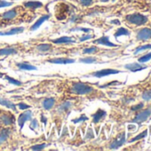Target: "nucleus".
Masks as SVG:
<instances>
[{"mask_svg": "<svg viewBox=\"0 0 151 151\" xmlns=\"http://www.w3.org/2000/svg\"><path fill=\"white\" fill-rule=\"evenodd\" d=\"M57 89L62 95H68L70 97H85L89 100H93L105 96L104 93L94 87L93 85L76 79H66L60 82Z\"/></svg>", "mask_w": 151, "mask_h": 151, "instance_id": "1", "label": "nucleus"}, {"mask_svg": "<svg viewBox=\"0 0 151 151\" xmlns=\"http://www.w3.org/2000/svg\"><path fill=\"white\" fill-rule=\"evenodd\" d=\"M35 17V12L29 11L22 5H19L0 14V28L14 24L18 25L22 22H30Z\"/></svg>", "mask_w": 151, "mask_h": 151, "instance_id": "2", "label": "nucleus"}, {"mask_svg": "<svg viewBox=\"0 0 151 151\" xmlns=\"http://www.w3.org/2000/svg\"><path fill=\"white\" fill-rule=\"evenodd\" d=\"M77 50L72 48H65L63 46H56L52 43H40L36 45H33L29 48H27L25 53H29L32 55H60V54H69L70 52L74 53Z\"/></svg>", "mask_w": 151, "mask_h": 151, "instance_id": "3", "label": "nucleus"}, {"mask_svg": "<svg viewBox=\"0 0 151 151\" xmlns=\"http://www.w3.org/2000/svg\"><path fill=\"white\" fill-rule=\"evenodd\" d=\"M27 48L28 46L26 45V43L0 45V59L17 55L20 53H25Z\"/></svg>", "mask_w": 151, "mask_h": 151, "instance_id": "4", "label": "nucleus"}, {"mask_svg": "<svg viewBox=\"0 0 151 151\" xmlns=\"http://www.w3.org/2000/svg\"><path fill=\"white\" fill-rule=\"evenodd\" d=\"M70 14V6L65 2H59L54 6V16L58 21H65Z\"/></svg>", "mask_w": 151, "mask_h": 151, "instance_id": "5", "label": "nucleus"}, {"mask_svg": "<svg viewBox=\"0 0 151 151\" xmlns=\"http://www.w3.org/2000/svg\"><path fill=\"white\" fill-rule=\"evenodd\" d=\"M14 126H0V149H3L12 139Z\"/></svg>", "mask_w": 151, "mask_h": 151, "instance_id": "6", "label": "nucleus"}, {"mask_svg": "<svg viewBox=\"0 0 151 151\" xmlns=\"http://www.w3.org/2000/svg\"><path fill=\"white\" fill-rule=\"evenodd\" d=\"M16 117L14 113L9 110L2 109L0 112V126H14Z\"/></svg>", "mask_w": 151, "mask_h": 151, "instance_id": "7", "label": "nucleus"}, {"mask_svg": "<svg viewBox=\"0 0 151 151\" xmlns=\"http://www.w3.org/2000/svg\"><path fill=\"white\" fill-rule=\"evenodd\" d=\"M124 20L132 25H136V26H140L145 24L147 21L148 18L146 15H143L141 14H128L124 17Z\"/></svg>", "mask_w": 151, "mask_h": 151, "instance_id": "8", "label": "nucleus"}, {"mask_svg": "<svg viewBox=\"0 0 151 151\" xmlns=\"http://www.w3.org/2000/svg\"><path fill=\"white\" fill-rule=\"evenodd\" d=\"M122 71L117 70V69H114V68H104L101 70H98V71H94V72H90L85 75V77H94V78H103V77H107V76H110V75H115V74H118L121 73Z\"/></svg>", "mask_w": 151, "mask_h": 151, "instance_id": "9", "label": "nucleus"}, {"mask_svg": "<svg viewBox=\"0 0 151 151\" xmlns=\"http://www.w3.org/2000/svg\"><path fill=\"white\" fill-rule=\"evenodd\" d=\"M8 66L12 68L13 69L16 70H36L37 69L36 66L29 64L26 61H14V60H9Z\"/></svg>", "mask_w": 151, "mask_h": 151, "instance_id": "10", "label": "nucleus"}, {"mask_svg": "<svg viewBox=\"0 0 151 151\" xmlns=\"http://www.w3.org/2000/svg\"><path fill=\"white\" fill-rule=\"evenodd\" d=\"M58 102L57 97H45L43 98L41 102H39L42 109L45 111H52Z\"/></svg>", "mask_w": 151, "mask_h": 151, "instance_id": "11", "label": "nucleus"}, {"mask_svg": "<svg viewBox=\"0 0 151 151\" xmlns=\"http://www.w3.org/2000/svg\"><path fill=\"white\" fill-rule=\"evenodd\" d=\"M76 59H72V58H68V57H60V58H57V57H48V58H45L44 59L43 61L44 63H52V64H69V63H74L76 62Z\"/></svg>", "mask_w": 151, "mask_h": 151, "instance_id": "12", "label": "nucleus"}, {"mask_svg": "<svg viewBox=\"0 0 151 151\" xmlns=\"http://www.w3.org/2000/svg\"><path fill=\"white\" fill-rule=\"evenodd\" d=\"M124 142H125V132H122L113 139L112 143L109 145V148L110 149H116V148L120 147L122 145H124Z\"/></svg>", "mask_w": 151, "mask_h": 151, "instance_id": "13", "label": "nucleus"}, {"mask_svg": "<svg viewBox=\"0 0 151 151\" xmlns=\"http://www.w3.org/2000/svg\"><path fill=\"white\" fill-rule=\"evenodd\" d=\"M151 115V108L149 109H146L142 111H140L139 113H138L136 115V116L134 117V119L132 120V123H137V124H140L144 121H146L149 116Z\"/></svg>", "mask_w": 151, "mask_h": 151, "instance_id": "14", "label": "nucleus"}, {"mask_svg": "<svg viewBox=\"0 0 151 151\" xmlns=\"http://www.w3.org/2000/svg\"><path fill=\"white\" fill-rule=\"evenodd\" d=\"M50 42L54 45H67V44H75L78 42V39L76 37H62L57 39H52Z\"/></svg>", "mask_w": 151, "mask_h": 151, "instance_id": "15", "label": "nucleus"}, {"mask_svg": "<svg viewBox=\"0 0 151 151\" xmlns=\"http://www.w3.org/2000/svg\"><path fill=\"white\" fill-rule=\"evenodd\" d=\"M136 38L137 40L140 41H146L151 38V29L149 28H143L140 29L137 34H136Z\"/></svg>", "mask_w": 151, "mask_h": 151, "instance_id": "16", "label": "nucleus"}, {"mask_svg": "<svg viewBox=\"0 0 151 151\" xmlns=\"http://www.w3.org/2000/svg\"><path fill=\"white\" fill-rule=\"evenodd\" d=\"M27 10L35 12L37 9H40L44 6V4L39 1H26L22 4Z\"/></svg>", "mask_w": 151, "mask_h": 151, "instance_id": "17", "label": "nucleus"}, {"mask_svg": "<svg viewBox=\"0 0 151 151\" xmlns=\"http://www.w3.org/2000/svg\"><path fill=\"white\" fill-rule=\"evenodd\" d=\"M31 116H32V111H30V110H26V111L22 112L19 116L18 120H17V123H18V124H19V126H20L21 129L23 127L24 124L27 121H29V120L31 119Z\"/></svg>", "mask_w": 151, "mask_h": 151, "instance_id": "18", "label": "nucleus"}, {"mask_svg": "<svg viewBox=\"0 0 151 151\" xmlns=\"http://www.w3.org/2000/svg\"><path fill=\"white\" fill-rule=\"evenodd\" d=\"M93 44L94 45H105V46H108V47H116L117 45L114 43H112L109 37H101L98 39H95L93 41Z\"/></svg>", "mask_w": 151, "mask_h": 151, "instance_id": "19", "label": "nucleus"}, {"mask_svg": "<svg viewBox=\"0 0 151 151\" xmlns=\"http://www.w3.org/2000/svg\"><path fill=\"white\" fill-rule=\"evenodd\" d=\"M25 30V27H15L6 31H0V36H12V35H18L23 33Z\"/></svg>", "mask_w": 151, "mask_h": 151, "instance_id": "20", "label": "nucleus"}, {"mask_svg": "<svg viewBox=\"0 0 151 151\" xmlns=\"http://www.w3.org/2000/svg\"><path fill=\"white\" fill-rule=\"evenodd\" d=\"M0 105L2 106H5L6 108H8L9 109H12V111L14 112H18V109H17V105L14 104V102H12L11 101H9L8 99H6L4 97H1L0 96Z\"/></svg>", "mask_w": 151, "mask_h": 151, "instance_id": "21", "label": "nucleus"}, {"mask_svg": "<svg viewBox=\"0 0 151 151\" xmlns=\"http://www.w3.org/2000/svg\"><path fill=\"white\" fill-rule=\"evenodd\" d=\"M106 115H107V113H106L105 110L99 109L92 116H93V123H94V124H99L101 120H103V119L105 118Z\"/></svg>", "mask_w": 151, "mask_h": 151, "instance_id": "22", "label": "nucleus"}, {"mask_svg": "<svg viewBox=\"0 0 151 151\" xmlns=\"http://www.w3.org/2000/svg\"><path fill=\"white\" fill-rule=\"evenodd\" d=\"M124 68L130 71H132V72H137V71H139V70H143L145 68H147V66H142L140 65L139 63H137V62H134V63H130V64H127L124 66Z\"/></svg>", "mask_w": 151, "mask_h": 151, "instance_id": "23", "label": "nucleus"}, {"mask_svg": "<svg viewBox=\"0 0 151 151\" xmlns=\"http://www.w3.org/2000/svg\"><path fill=\"white\" fill-rule=\"evenodd\" d=\"M50 18V15L49 14H45V15H43V16H41L39 19H37V22L29 28V30L30 31H34V30H36L37 29H38L40 26H41V24L43 23V22H45V21H47L48 19Z\"/></svg>", "mask_w": 151, "mask_h": 151, "instance_id": "24", "label": "nucleus"}, {"mask_svg": "<svg viewBox=\"0 0 151 151\" xmlns=\"http://www.w3.org/2000/svg\"><path fill=\"white\" fill-rule=\"evenodd\" d=\"M72 1L77 3L81 7H89L95 3V0H72Z\"/></svg>", "mask_w": 151, "mask_h": 151, "instance_id": "25", "label": "nucleus"}, {"mask_svg": "<svg viewBox=\"0 0 151 151\" xmlns=\"http://www.w3.org/2000/svg\"><path fill=\"white\" fill-rule=\"evenodd\" d=\"M100 52V48L93 45L90 47H85L82 50V54H97Z\"/></svg>", "mask_w": 151, "mask_h": 151, "instance_id": "26", "label": "nucleus"}, {"mask_svg": "<svg viewBox=\"0 0 151 151\" xmlns=\"http://www.w3.org/2000/svg\"><path fill=\"white\" fill-rule=\"evenodd\" d=\"M130 35H131V33H130V31H129L128 29H126L125 28H119V29L115 32L114 37H115L116 38H117V37H121V36H130Z\"/></svg>", "mask_w": 151, "mask_h": 151, "instance_id": "27", "label": "nucleus"}, {"mask_svg": "<svg viewBox=\"0 0 151 151\" xmlns=\"http://www.w3.org/2000/svg\"><path fill=\"white\" fill-rule=\"evenodd\" d=\"M78 60H79V62H82V63H88V64H90V63H96V62H98L99 61V59L96 58V57L91 56V57L80 58Z\"/></svg>", "mask_w": 151, "mask_h": 151, "instance_id": "28", "label": "nucleus"}, {"mask_svg": "<svg viewBox=\"0 0 151 151\" xmlns=\"http://www.w3.org/2000/svg\"><path fill=\"white\" fill-rule=\"evenodd\" d=\"M147 130H145V131H143L140 134H138L136 137H134L133 139H130V140H129V142H133V141H136V140L141 139L145 138V137L147 136Z\"/></svg>", "mask_w": 151, "mask_h": 151, "instance_id": "29", "label": "nucleus"}, {"mask_svg": "<svg viewBox=\"0 0 151 151\" xmlns=\"http://www.w3.org/2000/svg\"><path fill=\"white\" fill-rule=\"evenodd\" d=\"M149 60H151V52L141 56L140 58L138 59V61H139V63H145V62L148 61Z\"/></svg>", "mask_w": 151, "mask_h": 151, "instance_id": "30", "label": "nucleus"}, {"mask_svg": "<svg viewBox=\"0 0 151 151\" xmlns=\"http://www.w3.org/2000/svg\"><path fill=\"white\" fill-rule=\"evenodd\" d=\"M148 49H151V45H145L138 46L136 48L135 52H134V54H137V53H139L141 51H145V50H148Z\"/></svg>", "mask_w": 151, "mask_h": 151, "instance_id": "31", "label": "nucleus"}, {"mask_svg": "<svg viewBox=\"0 0 151 151\" xmlns=\"http://www.w3.org/2000/svg\"><path fill=\"white\" fill-rule=\"evenodd\" d=\"M141 96H142V99L144 101H150L151 100V89L150 90H146L145 92H143Z\"/></svg>", "mask_w": 151, "mask_h": 151, "instance_id": "32", "label": "nucleus"}, {"mask_svg": "<svg viewBox=\"0 0 151 151\" xmlns=\"http://www.w3.org/2000/svg\"><path fill=\"white\" fill-rule=\"evenodd\" d=\"M4 78H6V80H8L10 83H12V84H14V85H16V86H22V82H20V81H17V80H15V79H14V78H10L7 74H6V75H5Z\"/></svg>", "mask_w": 151, "mask_h": 151, "instance_id": "33", "label": "nucleus"}, {"mask_svg": "<svg viewBox=\"0 0 151 151\" xmlns=\"http://www.w3.org/2000/svg\"><path fill=\"white\" fill-rule=\"evenodd\" d=\"M12 5H13L12 2H7V1H4V0H0V7L10 6H12Z\"/></svg>", "mask_w": 151, "mask_h": 151, "instance_id": "34", "label": "nucleus"}, {"mask_svg": "<svg viewBox=\"0 0 151 151\" xmlns=\"http://www.w3.org/2000/svg\"><path fill=\"white\" fill-rule=\"evenodd\" d=\"M143 107H144V104L141 102V103H139V104L133 106V107L132 108V110H133V111H139V110H140Z\"/></svg>", "mask_w": 151, "mask_h": 151, "instance_id": "35", "label": "nucleus"}, {"mask_svg": "<svg viewBox=\"0 0 151 151\" xmlns=\"http://www.w3.org/2000/svg\"><path fill=\"white\" fill-rule=\"evenodd\" d=\"M46 147V144H40V145H36L30 147V149H34V150H39V149H44Z\"/></svg>", "mask_w": 151, "mask_h": 151, "instance_id": "36", "label": "nucleus"}, {"mask_svg": "<svg viewBox=\"0 0 151 151\" xmlns=\"http://www.w3.org/2000/svg\"><path fill=\"white\" fill-rule=\"evenodd\" d=\"M17 107H18L20 109H22V110H24V109H29V108H30V106H29V105H27V104H25V103H19V104H17Z\"/></svg>", "mask_w": 151, "mask_h": 151, "instance_id": "37", "label": "nucleus"}, {"mask_svg": "<svg viewBox=\"0 0 151 151\" xmlns=\"http://www.w3.org/2000/svg\"><path fill=\"white\" fill-rule=\"evenodd\" d=\"M109 0H95V2H101V3H107Z\"/></svg>", "mask_w": 151, "mask_h": 151, "instance_id": "38", "label": "nucleus"}, {"mask_svg": "<svg viewBox=\"0 0 151 151\" xmlns=\"http://www.w3.org/2000/svg\"><path fill=\"white\" fill-rule=\"evenodd\" d=\"M5 75H6V73H1V72H0V78H4Z\"/></svg>", "mask_w": 151, "mask_h": 151, "instance_id": "39", "label": "nucleus"}, {"mask_svg": "<svg viewBox=\"0 0 151 151\" xmlns=\"http://www.w3.org/2000/svg\"><path fill=\"white\" fill-rule=\"evenodd\" d=\"M4 88H5V86H4V85H1V84H0V91L3 90Z\"/></svg>", "mask_w": 151, "mask_h": 151, "instance_id": "40", "label": "nucleus"}, {"mask_svg": "<svg viewBox=\"0 0 151 151\" xmlns=\"http://www.w3.org/2000/svg\"><path fill=\"white\" fill-rule=\"evenodd\" d=\"M112 23H116V24H120V22L119 21H113Z\"/></svg>", "mask_w": 151, "mask_h": 151, "instance_id": "41", "label": "nucleus"}, {"mask_svg": "<svg viewBox=\"0 0 151 151\" xmlns=\"http://www.w3.org/2000/svg\"><path fill=\"white\" fill-rule=\"evenodd\" d=\"M1 111H2V109H1V108H0V112H1Z\"/></svg>", "mask_w": 151, "mask_h": 151, "instance_id": "42", "label": "nucleus"}, {"mask_svg": "<svg viewBox=\"0 0 151 151\" xmlns=\"http://www.w3.org/2000/svg\"><path fill=\"white\" fill-rule=\"evenodd\" d=\"M150 26H151V24H150Z\"/></svg>", "mask_w": 151, "mask_h": 151, "instance_id": "43", "label": "nucleus"}]
</instances>
